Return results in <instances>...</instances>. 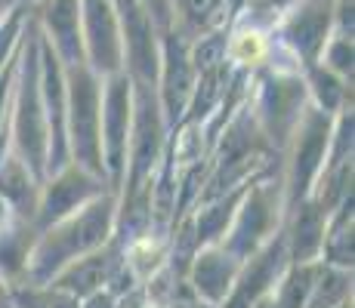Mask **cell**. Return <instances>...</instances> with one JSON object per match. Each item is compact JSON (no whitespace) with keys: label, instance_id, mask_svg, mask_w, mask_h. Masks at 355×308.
<instances>
[{"label":"cell","instance_id":"cell-1","mask_svg":"<svg viewBox=\"0 0 355 308\" xmlns=\"http://www.w3.org/2000/svg\"><path fill=\"white\" fill-rule=\"evenodd\" d=\"M114 222H118V191H105V194L93 197L90 203H84L80 210H74L71 216L37 231L28 262H25L22 284H50L68 262L112 241Z\"/></svg>","mask_w":355,"mask_h":308},{"label":"cell","instance_id":"cell-2","mask_svg":"<svg viewBox=\"0 0 355 308\" xmlns=\"http://www.w3.org/2000/svg\"><path fill=\"white\" fill-rule=\"evenodd\" d=\"M284 176L259 173L254 182L248 185L241 203H238L235 216H232L226 235H223L220 246L229 253L235 262H244L248 256L269 241L275 231H282L284 225Z\"/></svg>","mask_w":355,"mask_h":308},{"label":"cell","instance_id":"cell-3","mask_svg":"<svg viewBox=\"0 0 355 308\" xmlns=\"http://www.w3.org/2000/svg\"><path fill=\"white\" fill-rule=\"evenodd\" d=\"M99 105H102V78L87 62L68 65V87H65L68 157H71L78 167H84L87 173L105 179L102 139H99ZM108 188H112V185H108Z\"/></svg>","mask_w":355,"mask_h":308},{"label":"cell","instance_id":"cell-4","mask_svg":"<svg viewBox=\"0 0 355 308\" xmlns=\"http://www.w3.org/2000/svg\"><path fill=\"white\" fill-rule=\"evenodd\" d=\"M12 145L16 157L40 185L46 182V120L44 96H40V56L37 44L22 50V80H19L16 118H12Z\"/></svg>","mask_w":355,"mask_h":308},{"label":"cell","instance_id":"cell-5","mask_svg":"<svg viewBox=\"0 0 355 308\" xmlns=\"http://www.w3.org/2000/svg\"><path fill=\"white\" fill-rule=\"evenodd\" d=\"M334 118L337 114L318 111V108H306L300 114L297 127H293L284 152H291V161L284 167V203L293 207L297 201L309 197L312 185L322 176L327 148H331V133H334Z\"/></svg>","mask_w":355,"mask_h":308},{"label":"cell","instance_id":"cell-6","mask_svg":"<svg viewBox=\"0 0 355 308\" xmlns=\"http://www.w3.org/2000/svg\"><path fill=\"white\" fill-rule=\"evenodd\" d=\"M130 123H133V84L124 71L108 74L102 87L99 105V139H102V167L112 191L121 188L127 170Z\"/></svg>","mask_w":355,"mask_h":308},{"label":"cell","instance_id":"cell-7","mask_svg":"<svg viewBox=\"0 0 355 308\" xmlns=\"http://www.w3.org/2000/svg\"><path fill=\"white\" fill-rule=\"evenodd\" d=\"M306 111V84L293 74H266L259 80V99H257V123L263 129L272 152H284L300 114Z\"/></svg>","mask_w":355,"mask_h":308},{"label":"cell","instance_id":"cell-8","mask_svg":"<svg viewBox=\"0 0 355 308\" xmlns=\"http://www.w3.org/2000/svg\"><path fill=\"white\" fill-rule=\"evenodd\" d=\"M105 179L87 173L84 167H78L74 161H68L59 173H53L50 179L40 185V197H37V210H34V231H44L50 225H56L59 219L71 216L74 210H80L84 203H90L93 197L105 194Z\"/></svg>","mask_w":355,"mask_h":308},{"label":"cell","instance_id":"cell-9","mask_svg":"<svg viewBox=\"0 0 355 308\" xmlns=\"http://www.w3.org/2000/svg\"><path fill=\"white\" fill-rule=\"evenodd\" d=\"M291 265L288 256V237H284V228L275 231L254 256H248L241 262L235 275V284H232L229 296L223 299L220 308H254L263 296H269L275 290L278 278L284 275V269Z\"/></svg>","mask_w":355,"mask_h":308},{"label":"cell","instance_id":"cell-10","mask_svg":"<svg viewBox=\"0 0 355 308\" xmlns=\"http://www.w3.org/2000/svg\"><path fill=\"white\" fill-rule=\"evenodd\" d=\"M118 28H121V56L127 62V78L136 84L158 87L161 71V34L152 19L142 12L136 0H118Z\"/></svg>","mask_w":355,"mask_h":308},{"label":"cell","instance_id":"cell-11","mask_svg":"<svg viewBox=\"0 0 355 308\" xmlns=\"http://www.w3.org/2000/svg\"><path fill=\"white\" fill-rule=\"evenodd\" d=\"M161 114H164V127H176L186 118L189 99L195 90V68L189 59V40L182 31H167L161 37Z\"/></svg>","mask_w":355,"mask_h":308},{"label":"cell","instance_id":"cell-12","mask_svg":"<svg viewBox=\"0 0 355 308\" xmlns=\"http://www.w3.org/2000/svg\"><path fill=\"white\" fill-rule=\"evenodd\" d=\"M80 3H84V19H87V34L80 37L87 44L84 62L99 78L118 74L124 56H121V28L112 3L108 0H80Z\"/></svg>","mask_w":355,"mask_h":308},{"label":"cell","instance_id":"cell-13","mask_svg":"<svg viewBox=\"0 0 355 308\" xmlns=\"http://www.w3.org/2000/svg\"><path fill=\"white\" fill-rule=\"evenodd\" d=\"M121 259H124V246L118 241H108L105 246H99V250L68 262L50 284L59 287V290H65V293H71L74 299H87V296H93V293L105 290L108 280L114 275V269L121 265Z\"/></svg>","mask_w":355,"mask_h":308},{"label":"cell","instance_id":"cell-14","mask_svg":"<svg viewBox=\"0 0 355 308\" xmlns=\"http://www.w3.org/2000/svg\"><path fill=\"white\" fill-rule=\"evenodd\" d=\"M238 269H241V262H235L220 244L198 246V253L192 256V265L186 271V284L198 299L223 305V299L229 296L232 284H235Z\"/></svg>","mask_w":355,"mask_h":308},{"label":"cell","instance_id":"cell-15","mask_svg":"<svg viewBox=\"0 0 355 308\" xmlns=\"http://www.w3.org/2000/svg\"><path fill=\"white\" fill-rule=\"evenodd\" d=\"M334 0H303L293 10V16L284 25V44L297 53L306 65H318V56L324 53V34L331 28Z\"/></svg>","mask_w":355,"mask_h":308},{"label":"cell","instance_id":"cell-16","mask_svg":"<svg viewBox=\"0 0 355 308\" xmlns=\"http://www.w3.org/2000/svg\"><path fill=\"white\" fill-rule=\"evenodd\" d=\"M284 237H288L291 262H318L322 259V241L327 228V213L318 210L309 197L297 201L284 210Z\"/></svg>","mask_w":355,"mask_h":308},{"label":"cell","instance_id":"cell-17","mask_svg":"<svg viewBox=\"0 0 355 308\" xmlns=\"http://www.w3.org/2000/svg\"><path fill=\"white\" fill-rule=\"evenodd\" d=\"M46 44L53 46L65 65L84 62V40H80V0H46L44 3Z\"/></svg>","mask_w":355,"mask_h":308},{"label":"cell","instance_id":"cell-18","mask_svg":"<svg viewBox=\"0 0 355 308\" xmlns=\"http://www.w3.org/2000/svg\"><path fill=\"white\" fill-rule=\"evenodd\" d=\"M37 197H40V182L25 170V163L16 154H6L0 161V201L22 222H34Z\"/></svg>","mask_w":355,"mask_h":308},{"label":"cell","instance_id":"cell-19","mask_svg":"<svg viewBox=\"0 0 355 308\" xmlns=\"http://www.w3.org/2000/svg\"><path fill=\"white\" fill-rule=\"evenodd\" d=\"M315 275H318V262H291L284 269V275L278 278L275 290H272L275 308H306Z\"/></svg>","mask_w":355,"mask_h":308},{"label":"cell","instance_id":"cell-20","mask_svg":"<svg viewBox=\"0 0 355 308\" xmlns=\"http://www.w3.org/2000/svg\"><path fill=\"white\" fill-rule=\"evenodd\" d=\"M346 302H352V271L318 262V275L306 308H340Z\"/></svg>","mask_w":355,"mask_h":308},{"label":"cell","instance_id":"cell-21","mask_svg":"<svg viewBox=\"0 0 355 308\" xmlns=\"http://www.w3.org/2000/svg\"><path fill=\"white\" fill-rule=\"evenodd\" d=\"M10 296L16 308H80V299H74L71 293L59 290L53 284H12Z\"/></svg>","mask_w":355,"mask_h":308},{"label":"cell","instance_id":"cell-22","mask_svg":"<svg viewBox=\"0 0 355 308\" xmlns=\"http://www.w3.org/2000/svg\"><path fill=\"white\" fill-rule=\"evenodd\" d=\"M312 68V93H315V102H318V111H327V114H340L346 111L343 102H346V84L343 78H337L334 71H327L324 65H309Z\"/></svg>","mask_w":355,"mask_h":308},{"label":"cell","instance_id":"cell-23","mask_svg":"<svg viewBox=\"0 0 355 308\" xmlns=\"http://www.w3.org/2000/svg\"><path fill=\"white\" fill-rule=\"evenodd\" d=\"M324 68L334 71L337 78H349L352 74V37H337L324 50Z\"/></svg>","mask_w":355,"mask_h":308},{"label":"cell","instance_id":"cell-24","mask_svg":"<svg viewBox=\"0 0 355 308\" xmlns=\"http://www.w3.org/2000/svg\"><path fill=\"white\" fill-rule=\"evenodd\" d=\"M136 3L142 6V12H146L148 19H152V25H155V31L161 34H167V31H173V22H176V12H173V0H136Z\"/></svg>","mask_w":355,"mask_h":308},{"label":"cell","instance_id":"cell-25","mask_svg":"<svg viewBox=\"0 0 355 308\" xmlns=\"http://www.w3.org/2000/svg\"><path fill=\"white\" fill-rule=\"evenodd\" d=\"M19 31H22V12L12 10V16L6 22H0V68H3L6 53L12 50V44L19 40Z\"/></svg>","mask_w":355,"mask_h":308},{"label":"cell","instance_id":"cell-26","mask_svg":"<svg viewBox=\"0 0 355 308\" xmlns=\"http://www.w3.org/2000/svg\"><path fill=\"white\" fill-rule=\"evenodd\" d=\"M84 308H118V296H112L108 290H99L93 296H87Z\"/></svg>","mask_w":355,"mask_h":308},{"label":"cell","instance_id":"cell-27","mask_svg":"<svg viewBox=\"0 0 355 308\" xmlns=\"http://www.w3.org/2000/svg\"><path fill=\"white\" fill-rule=\"evenodd\" d=\"M0 308H16L12 305V296H10V287L0 280Z\"/></svg>","mask_w":355,"mask_h":308},{"label":"cell","instance_id":"cell-28","mask_svg":"<svg viewBox=\"0 0 355 308\" xmlns=\"http://www.w3.org/2000/svg\"><path fill=\"white\" fill-rule=\"evenodd\" d=\"M186 308H220V305H214V302H204V299H198V296H192V302H189Z\"/></svg>","mask_w":355,"mask_h":308},{"label":"cell","instance_id":"cell-29","mask_svg":"<svg viewBox=\"0 0 355 308\" xmlns=\"http://www.w3.org/2000/svg\"><path fill=\"white\" fill-rule=\"evenodd\" d=\"M12 3V0H0V10H3V6H10Z\"/></svg>","mask_w":355,"mask_h":308},{"label":"cell","instance_id":"cell-30","mask_svg":"<svg viewBox=\"0 0 355 308\" xmlns=\"http://www.w3.org/2000/svg\"><path fill=\"white\" fill-rule=\"evenodd\" d=\"M340 308H352V302H346V305H340Z\"/></svg>","mask_w":355,"mask_h":308}]
</instances>
